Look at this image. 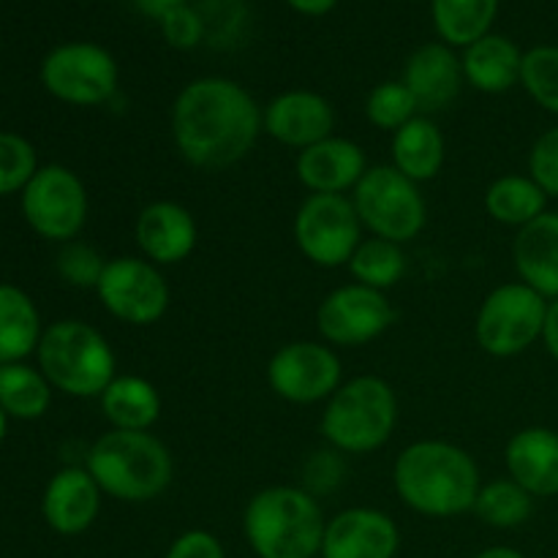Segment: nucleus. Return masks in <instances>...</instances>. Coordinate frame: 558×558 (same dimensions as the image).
Instances as JSON below:
<instances>
[{"label": "nucleus", "instance_id": "obj_19", "mask_svg": "<svg viewBox=\"0 0 558 558\" xmlns=\"http://www.w3.org/2000/svg\"><path fill=\"white\" fill-rule=\"evenodd\" d=\"M101 488L85 466L60 469L44 488V521L63 537L85 534L101 512Z\"/></svg>", "mask_w": 558, "mask_h": 558}, {"label": "nucleus", "instance_id": "obj_34", "mask_svg": "<svg viewBox=\"0 0 558 558\" xmlns=\"http://www.w3.org/2000/svg\"><path fill=\"white\" fill-rule=\"evenodd\" d=\"M38 172L36 147L14 131H0V196L22 194Z\"/></svg>", "mask_w": 558, "mask_h": 558}, {"label": "nucleus", "instance_id": "obj_26", "mask_svg": "<svg viewBox=\"0 0 558 558\" xmlns=\"http://www.w3.org/2000/svg\"><path fill=\"white\" fill-rule=\"evenodd\" d=\"M41 336V314L31 294L14 283H0V365L25 363Z\"/></svg>", "mask_w": 558, "mask_h": 558}, {"label": "nucleus", "instance_id": "obj_44", "mask_svg": "<svg viewBox=\"0 0 558 558\" xmlns=\"http://www.w3.org/2000/svg\"><path fill=\"white\" fill-rule=\"evenodd\" d=\"M314 558H325V556H322V554H319V556H314Z\"/></svg>", "mask_w": 558, "mask_h": 558}, {"label": "nucleus", "instance_id": "obj_38", "mask_svg": "<svg viewBox=\"0 0 558 558\" xmlns=\"http://www.w3.org/2000/svg\"><path fill=\"white\" fill-rule=\"evenodd\" d=\"M163 558H227V550L216 534L205 532V529H191L169 545Z\"/></svg>", "mask_w": 558, "mask_h": 558}, {"label": "nucleus", "instance_id": "obj_28", "mask_svg": "<svg viewBox=\"0 0 558 558\" xmlns=\"http://www.w3.org/2000/svg\"><path fill=\"white\" fill-rule=\"evenodd\" d=\"M52 403V385L27 363L0 365V407L9 420H41Z\"/></svg>", "mask_w": 558, "mask_h": 558}, {"label": "nucleus", "instance_id": "obj_14", "mask_svg": "<svg viewBox=\"0 0 558 558\" xmlns=\"http://www.w3.org/2000/svg\"><path fill=\"white\" fill-rule=\"evenodd\" d=\"M396 325V308L385 292L343 283L332 289L316 308V330L332 349L368 347Z\"/></svg>", "mask_w": 558, "mask_h": 558}, {"label": "nucleus", "instance_id": "obj_6", "mask_svg": "<svg viewBox=\"0 0 558 558\" xmlns=\"http://www.w3.org/2000/svg\"><path fill=\"white\" fill-rule=\"evenodd\" d=\"M36 357L52 390L71 398H101L118 376L112 343L82 319H60L44 327Z\"/></svg>", "mask_w": 558, "mask_h": 558}, {"label": "nucleus", "instance_id": "obj_15", "mask_svg": "<svg viewBox=\"0 0 558 558\" xmlns=\"http://www.w3.org/2000/svg\"><path fill=\"white\" fill-rule=\"evenodd\" d=\"M262 129L278 145L305 150L336 131V109L314 90H287L262 109Z\"/></svg>", "mask_w": 558, "mask_h": 558}, {"label": "nucleus", "instance_id": "obj_25", "mask_svg": "<svg viewBox=\"0 0 558 558\" xmlns=\"http://www.w3.org/2000/svg\"><path fill=\"white\" fill-rule=\"evenodd\" d=\"M101 414L114 430H153L161 417V392L145 376H114L98 398Z\"/></svg>", "mask_w": 558, "mask_h": 558}, {"label": "nucleus", "instance_id": "obj_22", "mask_svg": "<svg viewBox=\"0 0 558 558\" xmlns=\"http://www.w3.org/2000/svg\"><path fill=\"white\" fill-rule=\"evenodd\" d=\"M518 278L545 300H558V213H543L518 229L512 243Z\"/></svg>", "mask_w": 558, "mask_h": 558}, {"label": "nucleus", "instance_id": "obj_4", "mask_svg": "<svg viewBox=\"0 0 558 558\" xmlns=\"http://www.w3.org/2000/svg\"><path fill=\"white\" fill-rule=\"evenodd\" d=\"M319 499L298 485H270L243 512V534L256 558H314L325 543Z\"/></svg>", "mask_w": 558, "mask_h": 558}, {"label": "nucleus", "instance_id": "obj_43", "mask_svg": "<svg viewBox=\"0 0 558 558\" xmlns=\"http://www.w3.org/2000/svg\"><path fill=\"white\" fill-rule=\"evenodd\" d=\"M5 430H9V414H5L3 407H0V445H3L5 439Z\"/></svg>", "mask_w": 558, "mask_h": 558}, {"label": "nucleus", "instance_id": "obj_3", "mask_svg": "<svg viewBox=\"0 0 558 558\" xmlns=\"http://www.w3.org/2000/svg\"><path fill=\"white\" fill-rule=\"evenodd\" d=\"M85 469L104 496L125 505H145L172 485L174 458L150 430L109 428L93 441Z\"/></svg>", "mask_w": 558, "mask_h": 558}, {"label": "nucleus", "instance_id": "obj_29", "mask_svg": "<svg viewBox=\"0 0 558 558\" xmlns=\"http://www.w3.org/2000/svg\"><path fill=\"white\" fill-rule=\"evenodd\" d=\"M434 25L447 47H472L483 36H488L499 0H430Z\"/></svg>", "mask_w": 558, "mask_h": 558}, {"label": "nucleus", "instance_id": "obj_7", "mask_svg": "<svg viewBox=\"0 0 558 558\" xmlns=\"http://www.w3.org/2000/svg\"><path fill=\"white\" fill-rule=\"evenodd\" d=\"M352 202L371 238L407 245L420 238L428 223V202L423 191L392 163L368 167L357 189L352 191Z\"/></svg>", "mask_w": 558, "mask_h": 558}, {"label": "nucleus", "instance_id": "obj_39", "mask_svg": "<svg viewBox=\"0 0 558 558\" xmlns=\"http://www.w3.org/2000/svg\"><path fill=\"white\" fill-rule=\"evenodd\" d=\"M539 341L545 343L548 354L558 363V300H548V314H545L543 338Z\"/></svg>", "mask_w": 558, "mask_h": 558}, {"label": "nucleus", "instance_id": "obj_16", "mask_svg": "<svg viewBox=\"0 0 558 558\" xmlns=\"http://www.w3.org/2000/svg\"><path fill=\"white\" fill-rule=\"evenodd\" d=\"M401 548L398 523L376 507H349L327 521L325 558H396Z\"/></svg>", "mask_w": 558, "mask_h": 558}, {"label": "nucleus", "instance_id": "obj_41", "mask_svg": "<svg viewBox=\"0 0 558 558\" xmlns=\"http://www.w3.org/2000/svg\"><path fill=\"white\" fill-rule=\"evenodd\" d=\"M287 3L305 16H322L336 9L338 0H287Z\"/></svg>", "mask_w": 558, "mask_h": 558}, {"label": "nucleus", "instance_id": "obj_36", "mask_svg": "<svg viewBox=\"0 0 558 558\" xmlns=\"http://www.w3.org/2000/svg\"><path fill=\"white\" fill-rule=\"evenodd\" d=\"M529 178L548 196H558V125L545 131L529 153Z\"/></svg>", "mask_w": 558, "mask_h": 558}, {"label": "nucleus", "instance_id": "obj_1", "mask_svg": "<svg viewBox=\"0 0 558 558\" xmlns=\"http://www.w3.org/2000/svg\"><path fill=\"white\" fill-rule=\"evenodd\" d=\"M169 123L183 161L205 172H221L243 161L265 131L256 98L227 76L189 82L174 98Z\"/></svg>", "mask_w": 558, "mask_h": 558}, {"label": "nucleus", "instance_id": "obj_11", "mask_svg": "<svg viewBox=\"0 0 558 558\" xmlns=\"http://www.w3.org/2000/svg\"><path fill=\"white\" fill-rule=\"evenodd\" d=\"M96 294L109 316L131 327L156 325L172 305V289H169L167 276L145 256L109 259Z\"/></svg>", "mask_w": 558, "mask_h": 558}, {"label": "nucleus", "instance_id": "obj_17", "mask_svg": "<svg viewBox=\"0 0 558 558\" xmlns=\"http://www.w3.org/2000/svg\"><path fill=\"white\" fill-rule=\"evenodd\" d=\"M134 238L142 256L158 267L180 265L189 259L199 243V227L194 213L172 199L150 202L140 210Z\"/></svg>", "mask_w": 558, "mask_h": 558}, {"label": "nucleus", "instance_id": "obj_37", "mask_svg": "<svg viewBox=\"0 0 558 558\" xmlns=\"http://www.w3.org/2000/svg\"><path fill=\"white\" fill-rule=\"evenodd\" d=\"M161 33L169 47L194 49L205 38V22H202V16L194 9L183 5V9H174L172 14L163 16Z\"/></svg>", "mask_w": 558, "mask_h": 558}, {"label": "nucleus", "instance_id": "obj_33", "mask_svg": "<svg viewBox=\"0 0 558 558\" xmlns=\"http://www.w3.org/2000/svg\"><path fill=\"white\" fill-rule=\"evenodd\" d=\"M521 85L545 112L558 114V47L543 44L523 52Z\"/></svg>", "mask_w": 558, "mask_h": 558}, {"label": "nucleus", "instance_id": "obj_10", "mask_svg": "<svg viewBox=\"0 0 558 558\" xmlns=\"http://www.w3.org/2000/svg\"><path fill=\"white\" fill-rule=\"evenodd\" d=\"M22 216L27 227L52 243H71L87 223V189L80 174L63 163L38 167L31 183L20 194Z\"/></svg>", "mask_w": 558, "mask_h": 558}, {"label": "nucleus", "instance_id": "obj_2", "mask_svg": "<svg viewBox=\"0 0 558 558\" xmlns=\"http://www.w3.org/2000/svg\"><path fill=\"white\" fill-rule=\"evenodd\" d=\"M392 488L417 515L456 518L474 510L483 474L463 447L445 439H420L398 452Z\"/></svg>", "mask_w": 558, "mask_h": 558}, {"label": "nucleus", "instance_id": "obj_31", "mask_svg": "<svg viewBox=\"0 0 558 558\" xmlns=\"http://www.w3.org/2000/svg\"><path fill=\"white\" fill-rule=\"evenodd\" d=\"M472 512L490 529H518L532 518L534 496L526 494L515 480H494L483 483Z\"/></svg>", "mask_w": 558, "mask_h": 558}, {"label": "nucleus", "instance_id": "obj_40", "mask_svg": "<svg viewBox=\"0 0 558 558\" xmlns=\"http://www.w3.org/2000/svg\"><path fill=\"white\" fill-rule=\"evenodd\" d=\"M134 5L140 9V14L161 22L163 16L172 14L174 9H183V5H189V0H134Z\"/></svg>", "mask_w": 558, "mask_h": 558}, {"label": "nucleus", "instance_id": "obj_12", "mask_svg": "<svg viewBox=\"0 0 558 558\" xmlns=\"http://www.w3.org/2000/svg\"><path fill=\"white\" fill-rule=\"evenodd\" d=\"M41 85L49 96L71 107H101L118 93L120 69L112 54L98 44H60L44 58Z\"/></svg>", "mask_w": 558, "mask_h": 558}, {"label": "nucleus", "instance_id": "obj_20", "mask_svg": "<svg viewBox=\"0 0 558 558\" xmlns=\"http://www.w3.org/2000/svg\"><path fill=\"white\" fill-rule=\"evenodd\" d=\"M401 82L412 90L420 114H430L450 107L461 96L466 80L456 49L445 41H430L409 54Z\"/></svg>", "mask_w": 558, "mask_h": 558}, {"label": "nucleus", "instance_id": "obj_23", "mask_svg": "<svg viewBox=\"0 0 558 558\" xmlns=\"http://www.w3.org/2000/svg\"><path fill=\"white\" fill-rule=\"evenodd\" d=\"M461 65L466 85L480 93H488V96H499L521 82L523 52L507 36L488 33L472 47H466Z\"/></svg>", "mask_w": 558, "mask_h": 558}, {"label": "nucleus", "instance_id": "obj_21", "mask_svg": "<svg viewBox=\"0 0 558 558\" xmlns=\"http://www.w3.org/2000/svg\"><path fill=\"white\" fill-rule=\"evenodd\" d=\"M507 477L515 480L534 499L558 496V434L529 425L510 436L505 447Z\"/></svg>", "mask_w": 558, "mask_h": 558}, {"label": "nucleus", "instance_id": "obj_9", "mask_svg": "<svg viewBox=\"0 0 558 558\" xmlns=\"http://www.w3.org/2000/svg\"><path fill=\"white\" fill-rule=\"evenodd\" d=\"M363 232L352 196L343 194H308L292 221L294 245L322 270L347 267L363 243Z\"/></svg>", "mask_w": 558, "mask_h": 558}, {"label": "nucleus", "instance_id": "obj_32", "mask_svg": "<svg viewBox=\"0 0 558 558\" xmlns=\"http://www.w3.org/2000/svg\"><path fill=\"white\" fill-rule=\"evenodd\" d=\"M417 114V101H414L412 90L401 80L379 82L368 93V98H365V118H368V123L374 129L387 131V134H396L401 125H407Z\"/></svg>", "mask_w": 558, "mask_h": 558}, {"label": "nucleus", "instance_id": "obj_30", "mask_svg": "<svg viewBox=\"0 0 558 558\" xmlns=\"http://www.w3.org/2000/svg\"><path fill=\"white\" fill-rule=\"evenodd\" d=\"M347 267L352 272L354 283H363V287L387 294L403 281L409 262L407 254H403V245L381 238H363V243L357 245Z\"/></svg>", "mask_w": 558, "mask_h": 558}, {"label": "nucleus", "instance_id": "obj_8", "mask_svg": "<svg viewBox=\"0 0 558 558\" xmlns=\"http://www.w3.org/2000/svg\"><path fill=\"white\" fill-rule=\"evenodd\" d=\"M548 300L523 281L490 289L474 316V338L485 354L510 360L529 352L543 338Z\"/></svg>", "mask_w": 558, "mask_h": 558}, {"label": "nucleus", "instance_id": "obj_42", "mask_svg": "<svg viewBox=\"0 0 558 558\" xmlns=\"http://www.w3.org/2000/svg\"><path fill=\"white\" fill-rule=\"evenodd\" d=\"M474 558H526L521 550L510 548V545H494V548H485L483 554H477Z\"/></svg>", "mask_w": 558, "mask_h": 558}, {"label": "nucleus", "instance_id": "obj_24", "mask_svg": "<svg viewBox=\"0 0 558 558\" xmlns=\"http://www.w3.org/2000/svg\"><path fill=\"white\" fill-rule=\"evenodd\" d=\"M445 134L428 114H417L392 134L390 163L417 185L434 180L445 167Z\"/></svg>", "mask_w": 558, "mask_h": 558}, {"label": "nucleus", "instance_id": "obj_35", "mask_svg": "<svg viewBox=\"0 0 558 558\" xmlns=\"http://www.w3.org/2000/svg\"><path fill=\"white\" fill-rule=\"evenodd\" d=\"M107 262L109 259H104L98 248L80 243V240H71V243H63V248L58 251L54 267H58V276L63 278L69 287L93 289V292H96Z\"/></svg>", "mask_w": 558, "mask_h": 558}, {"label": "nucleus", "instance_id": "obj_18", "mask_svg": "<svg viewBox=\"0 0 558 558\" xmlns=\"http://www.w3.org/2000/svg\"><path fill=\"white\" fill-rule=\"evenodd\" d=\"M294 172L303 189L311 194H343L357 189L363 174L368 172L365 150L347 136H327L316 145L298 153Z\"/></svg>", "mask_w": 558, "mask_h": 558}, {"label": "nucleus", "instance_id": "obj_13", "mask_svg": "<svg viewBox=\"0 0 558 558\" xmlns=\"http://www.w3.org/2000/svg\"><path fill=\"white\" fill-rule=\"evenodd\" d=\"M267 385L294 407L327 403L343 385V365L325 341L283 343L267 363Z\"/></svg>", "mask_w": 558, "mask_h": 558}, {"label": "nucleus", "instance_id": "obj_27", "mask_svg": "<svg viewBox=\"0 0 558 558\" xmlns=\"http://www.w3.org/2000/svg\"><path fill=\"white\" fill-rule=\"evenodd\" d=\"M548 199L529 174H501L485 191V213L501 227L523 229L548 213Z\"/></svg>", "mask_w": 558, "mask_h": 558}, {"label": "nucleus", "instance_id": "obj_5", "mask_svg": "<svg viewBox=\"0 0 558 558\" xmlns=\"http://www.w3.org/2000/svg\"><path fill=\"white\" fill-rule=\"evenodd\" d=\"M398 396L381 376L347 379L325 403L319 430L330 450L341 456H371L396 434Z\"/></svg>", "mask_w": 558, "mask_h": 558}]
</instances>
